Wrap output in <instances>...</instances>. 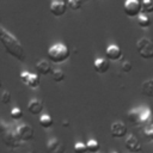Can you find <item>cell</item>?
<instances>
[{
	"mask_svg": "<svg viewBox=\"0 0 153 153\" xmlns=\"http://www.w3.org/2000/svg\"><path fill=\"white\" fill-rule=\"evenodd\" d=\"M124 145H126V148L129 152H131V153H137V152H141L142 151V146H141L139 139L134 134H128L126 136Z\"/></svg>",
	"mask_w": 153,
	"mask_h": 153,
	"instance_id": "8",
	"label": "cell"
},
{
	"mask_svg": "<svg viewBox=\"0 0 153 153\" xmlns=\"http://www.w3.org/2000/svg\"><path fill=\"white\" fill-rule=\"evenodd\" d=\"M65 76H66L65 72H63L62 69H60V68L53 69V72H51V78H53V80H54L55 82H61V81H63V80H65Z\"/></svg>",
	"mask_w": 153,
	"mask_h": 153,
	"instance_id": "20",
	"label": "cell"
},
{
	"mask_svg": "<svg viewBox=\"0 0 153 153\" xmlns=\"http://www.w3.org/2000/svg\"><path fill=\"white\" fill-rule=\"evenodd\" d=\"M2 142L5 143L6 147L12 148V149H18L22 146V141L19 140L16 130H11L8 129L7 131L2 133Z\"/></svg>",
	"mask_w": 153,
	"mask_h": 153,
	"instance_id": "4",
	"label": "cell"
},
{
	"mask_svg": "<svg viewBox=\"0 0 153 153\" xmlns=\"http://www.w3.org/2000/svg\"><path fill=\"white\" fill-rule=\"evenodd\" d=\"M93 67H94V71L99 74H103L105 72L109 71V67H110V63H109V60L108 59H103V57H98L94 60L93 62Z\"/></svg>",
	"mask_w": 153,
	"mask_h": 153,
	"instance_id": "13",
	"label": "cell"
},
{
	"mask_svg": "<svg viewBox=\"0 0 153 153\" xmlns=\"http://www.w3.org/2000/svg\"><path fill=\"white\" fill-rule=\"evenodd\" d=\"M17 151H18V153H35V151H33L31 147H27V146H26V147L20 146Z\"/></svg>",
	"mask_w": 153,
	"mask_h": 153,
	"instance_id": "30",
	"label": "cell"
},
{
	"mask_svg": "<svg viewBox=\"0 0 153 153\" xmlns=\"http://www.w3.org/2000/svg\"><path fill=\"white\" fill-rule=\"evenodd\" d=\"M86 146H87L88 153H98V151H99V148H100V143H99V141L96 140V139H90V140H87Z\"/></svg>",
	"mask_w": 153,
	"mask_h": 153,
	"instance_id": "17",
	"label": "cell"
},
{
	"mask_svg": "<svg viewBox=\"0 0 153 153\" xmlns=\"http://www.w3.org/2000/svg\"><path fill=\"white\" fill-rule=\"evenodd\" d=\"M27 110L32 115H39L43 110V102L37 98H32L27 103Z\"/></svg>",
	"mask_w": 153,
	"mask_h": 153,
	"instance_id": "12",
	"label": "cell"
},
{
	"mask_svg": "<svg viewBox=\"0 0 153 153\" xmlns=\"http://www.w3.org/2000/svg\"><path fill=\"white\" fill-rule=\"evenodd\" d=\"M137 25L142 29H146V27H149L152 25V20L151 18L148 17V14L146 13H141L139 17H137Z\"/></svg>",
	"mask_w": 153,
	"mask_h": 153,
	"instance_id": "16",
	"label": "cell"
},
{
	"mask_svg": "<svg viewBox=\"0 0 153 153\" xmlns=\"http://www.w3.org/2000/svg\"><path fill=\"white\" fill-rule=\"evenodd\" d=\"M0 41L2 45L5 47V50L13 56L18 61H24L25 60V51L22 45V43L5 27H1L0 30Z\"/></svg>",
	"mask_w": 153,
	"mask_h": 153,
	"instance_id": "1",
	"label": "cell"
},
{
	"mask_svg": "<svg viewBox=\"0 0 153 153\" xmlns=\"http://www.w3.org/2000/svg\"><path fill=\"white\" fill-rule=\"evenodd\" d=\"M141 93L146 97L153 98V78L145 80L141 85Z\"/></svg>",
	"mask_w": 153,
	"mask_h": 153,
	"instance_id": "15",
	"label": "cell"
},
{
	"mask_svg": "<svg viewBox=\"0 0 153 153\" xmlns=\"http://www.w3.org/2000/svg\"><path fill=\"white\" fill-rule=\"evenodd\" d=\"M105 56L109 61H118L122 57V50L117 44H110L105 50Z\"/></svg>",
	"mask_w": 153,
	"mask_h": 153,
	"instance_id": "11",
	"label": "cell"
},
{
	"mask_svg": "<svg viewBox=\"0 0 153 153\" xmlns=\"http://www.w3.org/2000/svg\"><path fill=\"white\" fill-rule=\"evenodd\" d=\"M140 116H141V122H145L146 120L149 118L151 116V111L148 108L143 106V108H140Z\"/></svg>",
	"mask_w": 153,
	"mask_h": 153,
	"instance_id": "26",
	"label": "cell"
},
{
	"mask_svg": "<svg viewBox=\"0 0 153 153\" xmlns=\"http://www.w3.org/2000/svg\"><path fill=\"white\" fill-rule=\"evenodd\" d=\"M16 133L19 137V140L22 142H27L30 140L33 139V128L27 124V123H23V124H19L16 129Z\"/></svg>",
	"mask_w": 153,
	"mask_h": 153,
	"instance_id": "6",
	"label": "cell"
},
{
	"mask_svg": "<svg viewBox=\"0 0 153 153\" xmlns=\"http://www.w3.org/2000/svg\"><path fill=\"white\" fill-rule=\"evenodd\" d=\"M128 129H127V126L122 122V121H115L111 127H110V133H111V136L112 137H116V139H121V137H124L127 136Z\"/></svg>",
	"mask_w": 153,
	"mask_h": 153,
	"instance_id": "9",
	"label": "cell"
},
{
	"mask_svg": "<svg viewBox=\"0 0 153 153\" xmlns=\"http://www.w3.org/2000/svg\"><path fill=\"white\" fill-rule=\"evenodd\" d=\"M26 86H29L32 90L37 88L39 86V76L37 74H33L32 73L31 76H30V79H29V81H27V84H26Z\"/></svg>",
	"mask_w": 153,
	"mask_h": 153,
	"instance_id": "22",
	"label": "cell"
},
{
	"mask_svg": "<svg viewBox=\"0 0 153 153\" xmlns=\"http://www.w3.org/2000/svg\"><path fill=\"white\" fill-rule=\"evenodd\" d=\"M10 116H11V118H13V120H20V118L23 117V110H22L20 108H18V106H14V108L11 109Z\"/></svg>",
	"mask_w": 153,
	"mask_h": 153,
	"instance_id": "24",
	"label": "cell"
},
{
	"mask_svg": "<svg viewBox=\"0 0 153 153\" xmlns=\"http://www.w3.org/2000/svg\"><path fill=\"white\" fill-rule=\"evenodd\" d=\"M11 102V93L6 90H4L1 92V103L2 104H8Z\"/></svg>",
	"mask_w": 153,
	"mask_h": 153,
	"instance_id": "28",
	"label": "cell"
},
{
	"mask_svg": "<svg viewBox=\"0 0 153 153\" xmlns=\"http://www.w3.org/2000/svg\"><path fill=\"white\" fill-rule=\"evenodd\" d=\"M31 74H32V73L24 71V72H22V73L19 74V79L22 80V82H24V84L26 85V84H27V81H29V79H30V76H31Z\"/></svg>",
	"mask_w": 153,
	"mask_h": 153,
	"instance_id": "29",
	"label": "cell"
},
{
	"mask_svg": "<svg viewBox=\"0 0 153 153\" xmlns=\"http://www.w3.org/2000/svg\"><path fill=\"white\" fill-rule=\"evenodd\" d=\"M71 55L69 48L63 43H55L48 49V59L54 63H62Z\"/></svg>",
	"mask_w": 153,
	"mask_h": 153,
	"instance_id": "2",
	"label": "cell"
},
{
	"mask_svg": "<svg viewBox=\"0 0 153 153\" xmlns=\"http://www.w3.org/2000/svg\"><path fill=\"white\" fill-rule=\"evenodd\" d=\"M136 48H137L139 55L142 59H145V60L153 59V42L151 38H148V37L139 38L136 42Z\"/></svg>",
	"mask_w": 153,
	"mask_h": 153,
	"instance_id": "3",
	"label": "cell"
},
{
	"mask_svg": "<svg viewBox=\"0 0 153 153\" xmlns=\"http://www.w3.org/2000/svg\"><path fill=\"white\" fill-rule=\"evenodd\" d=\"M131 68H133V65H131V62H130V61L124 60V61H122V62H121V69H122V72L128 73V72H130V71H131Z\"/></svg>",
	"mask_w": 153,
	"mask_h": 153,
	"instance_id": "27",
	"label": "cell"
},
{
	"mask_svg": "<svg viewBox=\"0 0 153 153\" xmlns=\"http://www.w3.org/2000/svg\"><path fill=\"white\" fill-rule=\"evenodd\" d=\"M62 123H63V124H62L63 127H68V126H69V122H68V121H67V122H66V121H63Z\"/></svg>",
	"mask_w": 153,
	"mask_h": 153,
	"instance_id": "31",
	"label": "cell"
},
{
	"mask_svg": "<svg viewBox=\"0 0 153 153\" xmlns=\"http://www.w3.org/2000/svg\"><path fill=\"white\" fill-rule=\"evenodd\" d=\"M45 151H47V153H65L66 146L60 139L51 137L45 143Z\"/></svg>",
	"mask_w": 153,
	"mask_h": 153,
	"instance_id": "7",
	"label": "cell"
},
{
	"mask_svg": "<svg viewBox=\"0 0 153 153\" xmlns=\"http://www.w3.org/2000/svg\"><path fill=\"white\" fill-rule=\"evenodd\" d=\"M36 69H37L38 74H41V75H48L49 73L53 72L51 66H50L49 61H47V60H39L36 63Z\"/></svg>",
	"mask_w": 153,
	"mask_h": 153,
	"instance_id": "14",
	"label": "cell"
},
{
	"mask_svg": "<svg viewBox=\"0 0 153 153\" xmlns=\"http://www.w3.org/2000/svg\"><path fill=\"white\" fill-rule=\"evenodd\" d=\"M67 5H68V8H69V10H72V11H78V10H80L81 6H82V0H69V1L67 2Z\"/></svg>",
	"mask_w": 153,
	"mask_h": 153,
	"instance_id": "25",
	"label": "cell"
},
{
	"mask_svg": "<svg viewBox=\"0 0 153 153\" xmlns=\"http://www.w3.org/2000/svg\"><path fill=\"white\" fill-rule=\"evenodd\" d=\"M82 1H86V0H82Z\"/></svg>",
	"mask_w": 153,
	"mask_h": 153,
	"instance_id": "33",
	"label": "cell"
},
{
	"mask_svg": "<svg viewBox=\"0 0 153 153\" xmlns=\"http://www.w3.org/2000/svg\"><path fill=\"white\" fill-rule=\"evenodd\" d=\"M123 8H124V13L128 17H139L142 13L140 0H126Z\"/></svg>",
	"mask_w": 153,
	"mask_h": 153,
	"instance_id": "5",
	"label": "cell"
},
{
	"mask_svg": "<svg viewBox=\"0 0 153 153\" xmlns=\"http://www.w3.org/2000/svg\"><path fill=\"white\" fill-rule=\"evenodd\" d=\"M141 7H142V13L146 14L153 13V0H142Z\"/></svg>",
	"mask_w": 153,
	"mask_h": 153,
	"instance_id": "21",
	"label": "cell"
},
{
	"mask_svg": "<svg viewBox=\"0 0 153 153\" xmlns=\"http://www.w3.org/2000/svg\"><path fill=\"white\" fill-rule=\"evenodd\" d=\"M39 126H41L42 128H45V129L50 128V127L53 126V118H51V116L48 115V114L42 115V116L39 117Z\"/></svg>",
	"mask_w": 153,
	"mask_h": 153,
	"instance_id": "19",
	"label": "cell"
},
{
	"mask_svg": "<svg viewBox=\"0 0 153 153\" xmlns=\"http://www.w3.org/2000/svg\"><path fill=\"white\" fill-rule=\"evenodd\" d=\"M73 151H74V153H87V152H88L86 143H84V142H81V141H78V142L74 143Z\"/></svg>",
	"mask_w": 153,
	"mask_h": 153,
	"instance_id": "23",
	"label": "cell"
},
{
	"mask_svg": "<svg viewBox=\"0 0 153 153\" xmlns=\"http://www.w3.org/2000/svg\"><path fill=\"white\" fill-rule=\"evenodd\" d=\"M128 120L133 123H139L141 122V116H140V108L139 109H131L128 111Z\"/></svg>",
	"mask_w": 153,
	"mask_h": 153,
	"instance_id": "18",
	"label": "cell"
},
{
	"mask_svg": "<svg viewBox=\"0 0 153 153\" xmlns=\"http://www.w3.org/2000/svg\"><path fill=\"white\" fill-rule=\"evenodd\" d=\"M111 153H118V152H111Z\"/></svg>",
	"mask_w": 153,
	"mask_h": 153,
	"instance_id": "32",
	"label": "cell"
},
{
	"mask_svg": "<svg viewBox=\"0 0 153 153\" xmlns=\"http://www.w3.org/2000/svg\"><path fill=\"white\" fill-rule=\"evenodd\" d=\"M67 7H68V5L63 0H54L49 6V11H50V13L53 16L61 17V16H63L66 13Z\"/></svg>",
	"mask_w": 153,
	"mask_h": 153,
	"instance_id": "10",
	"label": "cell"
}]
</instances>
